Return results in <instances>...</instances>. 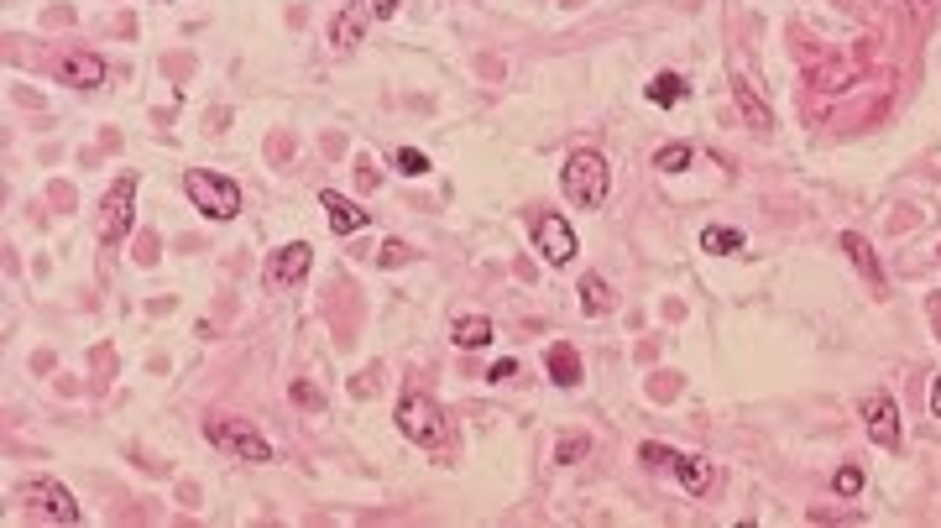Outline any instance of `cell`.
<instances>
[{
	"label": "cell",
	"instance_id": "obj_20",
	"mask_svg": "<svg viewBox=\"0 0 941 528\" xmlns=\"http://www.w3.org/2000/svg\"><path fill=\"white\" fill-rule=\"evenodd\" d=\"M649 100L654 105H680L685 100V79L680 74H654L649 79Z\"/></svg>",
	"mask_w": 941,
	"mask_h": 528
},
{
	"label": "cell",
	"instance_id": "obj_27",
	"mask_svg": "<svg viewBox=\"0 0 941 528\" xmlns=\"http://www.w3.org/2000/svg\"><path fill=\"white\" fill-rule=\"evenodd\" d=\"M377 262H382V267H398V262H408V246H403V241H387Z\"/></svg>",
	"mask_w": 941,
	"mask_h": 528
},
{
	"label": "cell",
	"instance_id": "obj_9",
	"mask_svg": "<svg viewBox=\"0 0 941 528\" xmlns=\"http://www.w3.org/2000/svg\"><path fill=\"white\" fill-rule=\"evenodd\" d=\"M863 424H868V440L879 450H900V408H894L889 393H868L863 398Z\"/></svg>",
	"mask_w": 941,
	"mask_h": 528
},
{
	"label": "cell",
	"instance_id": "obj_17",
	"mask_svg": "<svg viewBox=\"0 0 941 528\" xmlns=\"http://www.w3.org/2000/svg\"><path fill=\"white\" fill-rule=\"evenodd\" d=\"M581 309L586 314H607L612 309V288H607L602 272H586V278H581Z\"/></svg>",
	"mask_w": 941,
	"mask_h": 528
},
{
	"label": "cell",
	"instance_id": "obj_23",
	"mask_svg": "<svg viewBox=\"0 0 941 528\" xmlns=\"http://www.w3.org/2000/svg\"><path fill=\"white\" fill-rule=\"evenodd\" d=\"M393 163H398V173H408V178L429 173V157H424L419 147H398V157H393Z\"/></svg>",
	"mask_w": 941,
	"mask_h": 528
},
{
	"label": "cell",
	"instance_id": "obj_25",
	"mask_svg": "<svg viewBox=\"0 0 941 528\" xmlns=\"http://www.w3.org/2000/svg\"><path fill=\"white\" fill-rule=\"evenodd\" d=\"M732 95H738V105H743V116H748L753 126H759V131L769 126V110H764L759 100H753V95H748V89H743V84H738V89H732Z\"/></svg>",
	"mask_w": 941,
	"mask_h": 528
},
{
	"label": "cell",
	"instance_id": "obj_29",
	"mask_svg": "<svg viewBox=\"0 0 941 528\" xmlns=\"http://www.w3.org/2000/svg\"><path fill=\"white\" fill-rule=\"evenodd\" d=\"M372 16H382V21H393V16H398V0H372Z\"/></svg>",
	"mask_w": 941,
	"mask_h": 528
},
{
	"label": "cell",
	"instance_id": "obj_7",
	"mask_svg": "<svg viewBox=\"0 0 941 528\" xmlns=\"http://www.w3.org/2000/svg\"><path fill=\"white\" fill-rule=\"evenodd\" d=\"M309 267H314V246L309 241H288V246H278L267 257L262 278H267V288H298L309 278Z\"/></svg>",
	"mask_w": 941,
	"mask_h": 528
},
{
	"label": "cell",
	"instance_id": "obj_3",
	"mask_svg": "<svg viewBox=\"0 0 941 528\" xmlns=\"http://www.w3.org/2000/svg\"><path fill=\"white\" fill-rule=\"evenodd\" d=\"M16 497H21V508H27L32 518H42V523H79V518H84L79 502H74V492H68L63 481H53V476L21 481Z\"/></svg>",
	"mask_w": 941,
	"mask_h": 528
},
{
	"label": "cell",
	"instance_id": "obj_10",
	"mask_svg": "<svg viewBox=\"0 0 941 528\" xmlns=\"http://www.w3.org/2000/svg\"><path fill=\"white\" fill-rule=\"evenodd\" d=\"M319 204H325V220H330V231H335V236H356V231H366V210H356L346 194L319 189Z\"/></svg>",
	"mask_w": 941,
	"mask_h": 528
},
{
	"label": "cell",
	"instance_id": "obj_4",
	"mask_svg": "<svg viewBox=\"0 0 941 528\" xmlns=\"http://www.w3.org/2000/svg\"><path fill=\"white\" fill-rule=\"evenodd\" d=\"M204 434H210L215 450H231L236 461H251V466H267V461H272V445H267L246 419H225V413H210V419H204Z\"/></svg>",
	"mask_w": 941,
	"mask_h": 528
},
{
	"label": "cell",
	"instance_id": "obj_18",
	"mask_svg": "<svg viewBox=\"0 0 941 528\" xmlns=\"http://www.w3.org/2000/svg\"><path fill=\"white\" fill-rule=\"evenodd\" d=\"M701 251L732 257V251H743V231H732V225H706V231H701Z\"/></svg>",
	"mask_w": 941,
	"mask_h": 528
},
{
	"label": "cell",
	"instance_id": "obj_22",
	"mask_svg": "<svg viewBox=\"0 0 941 528\" xmlns=\"http://www.w3.org/2000/svg\"><path fill=\"white\" fill-rule=\"evenodd\" d=\"M638 461H644L649 471H670V466H675V450H670V445H659V440H644Z\"/></svg>",
	"mask_w": 941,
	"mask_h": 528
},
{
	"label": "cell",
	"instance_id": "obj_19",
	"mask_svg": "<svg viewBox=\"0 0 941 528\" xmlns=\"http://www.w3.org/2000/svg\"><path fill=\"white\" fill-rule=\"evenodd\" d=\"M691 157H696L691 142H664V147L654 152V168H659V173H680V168H691Z\"/></svg>",
	"mask_w": 941,
	"mask_h": 528
},
{
	"label": "cell",
	"instance_id": "obj_12",
	"mask_svg": "<svg viewBox=\"0 0 941 528\" xmlns=\"http://www.w3.org/2000/svg\"><path fill=\"white\" fill-rule=\"evenodd\" d=\"M675 481H680V487L685 492H691V497H706L711 492V481H717V471H711V461H701V455H680L675 450Z\"/></svg>",
	"mask_w": 941,
	"mask_h": 528
},
{
	"label": "cell",
	"instance_id": "obj_2",
	"mask_svg": "<svg viewBox=\"0 0 941 528\" xmlns=\"http://www.w3.org/2000/svg\"><path fill=\"white\" fill-rule=\"evenodd\" d=\"M183 189H189L194 210H199L204 220H231V215L241 210V189H236V178H225V173L189 168V178H183Z\"/></svg>",
	"mask_w": 941,
	"mask_h": 528
},
{
	"label": "cell",
	"instance_id": "obj_28",
	"mask_svg": "<svg viewBox=\"0 0 941 528\" xmlns=\"http://www.w3.org/2000/svg\"><path fill=\"white\" fill-rule=\"evenodd\" d=\"M513 372H518V361H497V366H492V372H487V382H508Z\"/></svg>",
	"mask_w": 941,
	"mask_h": 528
},
{
	"label": "cell",
	"instance_id": "obj_16",
	"mask_svg": "<svg viewBox=\"0 0 941 528\" xmlns=\"http://www.w3.org/2000/svg\"><path fill=\"white\" fill-rule=\"evenodd\" d=\"M361 32H366V21H361V11H356V6L335 11V21H330V42H335V48H356Z\"/></svg>",
	"mask_w": 941,
	"mask_h": 528
},
{
	"label": "cell",
	"instance_id": "obj_1",
	"mask_svg": "<svg viewBox=\"0 0 941 528\" xmlns=\"http://www.w3.org/2000/svg\"><path fill=\"white\" fill-rule=\"evenodd\" d=\"M560 183H565V199H570V204H581V210H596V204H607L612 168H607V157H602V152L581 147V152H570V157H565Z\"/></svg>",
	"mask_w": 941,
	"mask_h": 528
},
{
	"label": "cell",
	"instance_id": "obj_26",
	"mask_svg": "<svg viewBox=\"0 0 941 528\" xmlns=\"http://www.w3.org/2000/svg\"><path fill=\"white\" fill-rule=\"evenodd\" d=\"M288 398H293L298 408H325V393H319L314 382H293V387H288Z\"/></svg>",
	"mask_w": 941,
	"mask_h": 528
},
{
	"label": "cell",
	"instance_id": "obj_13",
	"mask_svg": "<svg viewBox=\"0 0 941 528\" xmlns=\"http://www.w3.org/2000/svg\"><path fill=\"white\" fill-rule=\"evenodd\" d=\"M544 366H549V382L555 387H576L581 382V351L565 346V340H555V346L544 351Z\"/></svg>",
	"mask_w": 941,
	"mask_h": 528
},
{
	"label": "cell",
	"instance_id": "obj_6",
	"mask_svg": "<svg viewBox=\"0 0 941 528\" xmlns=\"http://www.w3.org/2000/svg\"><path fill=\"white\" fill-rule=\"evenodd\" d=\"M131 215H136V173H121V178L105 189V204H100V241H105V246L126 241Z\"/></svg>",
	"mask_w": 941,
	"mask_h": 528
},
{
	"label": "cell",
	"instance_id": "obj_24",
	"mask_svg": "<svg viewBox=\"0 0 941 528\" xmlns=\"http://www.w3.org/2000/svg\"><path fill=\"white\" fill-rule=\"evenodd\" d=\"M832 487H837V497H858V492H863V471H858V466H837Z\"/></svg>",
	"mask_w": 941,
	"mask_h": 528
},
{
	"label": "cell",
	"instance_id": "obj_14",
	"mask_svg": "<svg viewBox=\"0 0 941 528\" xmlns=\"http://www.w3.org/2000/svg\"><path fill=\"white\" fill-rule=\"evenodd\" d=\"M450 335H455V346H461V351H481V346H492V319L487 314H461L450 325Z\"/></svg>",
	"mask_w": 941,
	"mask_h": 528
},
{
	"label": "cell",
	"instance_id": "obj_21",
	"mask_svg": "<svg viewBox=\"0 0 941 528\" xmlns=\"http://www.w3.org/2000/svg\"><path fill=\"white\" fill-rule=\"evenodd\" d=\"M581 455H591V434H560V445H555V461H560V466H576Z\"/></svg>",
	"mask_w": 941,
	"mask_h": 528
},
{
	"label": "cell",
	"instance_id": "obj_15",
	"mask_svg": "<svg viewBox=\"0 0 941 528\" xmlns=\"http://www.w3.org/2000/svg\"><path fill=\"white\" fill-rule=\"evenodd\" d=\"M842 251H847V257H853V267L863 272V278H868V288H884V272H879V257H874V246H868L858 231H847L842 236Z\"/></svg>",
	"mask_w": 941,
	"mask_h": 528
},
{
	"label": "cell",
	"instance_id": "obj_11",
	"mask_svg": "<svg viewBox=\"0 0 941 528\" xmlns=\"http://www.w3.org/2000/svg\"><path fill=\"white\" fill-rule=\"evenodd\" d=\"M58 79L74 84V89H95V84H105V58H95V53H63Z\"/></svg>",
	"mask_w": 941,
	"mask_h": 528
},
{
	"label": "cell",
	"instance_id": "obj_8",
	"mask_svg": "<svg viewBox=\"0 0 941 528\" xmlns=\"http://www.w3.org/2000/svg\"><path fill=\"white\" fill-rule=\"evenodd\" d=\"M534 246L544 251L549 267H565V262L581 257V241H576V231L565 225V215H539V220H534Z\"/></svg>",
	"mask_w": 941,
	"mask_h": 528
},
{
	"label": "cell",
	"instance_id": "obj_5",
	"mask_svg": "<svg viewBox=\"0 0 941 528\" xmlns=\"http://www.w3.org/2000/svg\"><path fill=\"white\" fill-rule=\"evenodd\" d=\"M398 429L413 445H440L445 440V408L429 393H403L398 398Z\"/></svg>",
	"mask_w": 941,
	"mask_h": 528
},
{
	"label": "cell",
	"instance_id": "obj_30",
	"mask_svg": "<svg viewBox=\"0 0 941 528\" xmlns=\"http://www.w3.org/2000/svg\"><path fill=\"white\" fill-rule=\"evenodd\" d=\"M931 413H941V377L931 382Z\"/></svg>",
	"mask_w": 941,
	"mask_h": 528
}]
</instances>
